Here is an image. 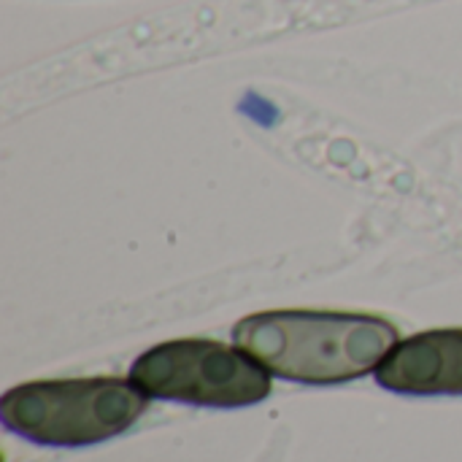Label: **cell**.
Returning a JSON list of instances; mask_svg holds the SVG:
<instances>
[{"mask_svg": "<svg viewBox=\"0 0 462 462\" xmlns=\"http://www.w3.org/2000/svg\"><path fill=\"white\" fill-rule=\"evenodd\" d=\"M149 395L130 379H46L11 387L0 401L5 430L41 447H92L130 430Z\"/></svg>", "mask_w": 462, "mask_h": 462, "instance_id": "obj_2", "label": "cell"}, {"mask_svg": "<svg viewBox=\"0 0 462 462\" xmlns=\"http://www.w3.org/2000/svg\"><path fill=\"white\" fill-rule=\"evenodd\" d=\"M130 382L157 401H176L203 409H246L263 403L273 384L241 346L206 338L165 341L135 357Z\"/></svg>", "mask_w": 462, "mask_h": 462, "instance_id": "obj_3", "label": "cell"}, {"mask_svg": "<svg viewBox=\"0 0 462 462\" xmlns=\"http://www.w3.org/2000/svg\"><path fill=\"white\" fill-rule=\"evenodd\" d=\"M233 344L252 355L271 376L330 387L374 374L401 344L393 322L349 311H263L233 328Z\"/></svg>", "mask_w": 462, "mask_h": 462, "instance_id": "obj_1", "label": "cell"}, {"mask_svg": "<svg viewBox=\"0 0 462 462\" xmlns=\"http://www.w3.org/2000/svg\"><path fill=\"white\" fill-rule=\"evenodd\" d=\"M374 376L398 395H462V328L425 330L401 341Z\"/></svg>", "mask_w": 462, "mask_h": 462, "instance_id": "obj_4", "label": "cell"}]
</instances>
